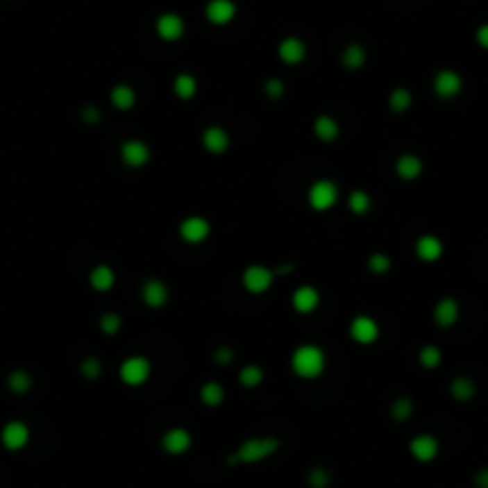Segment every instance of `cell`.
<instances>
[{"label":"cell","mask_w":488,"mask_h":488,"mask_svg":"<svg viewBox=\"0 0 488 488\" xmlns=\"http://www.w3.org/2000/svg\"><path fill=\"white\" fill-rule=\"evenodd\" d=\"M474 486H476V488H488V467L476 469V474H474Z\"/></svg>","instance_id":"obj_43"},{"label":"cell","mask_w":488,"mask_h":488,"mask_svg":"<svg viewBox=\"0 0 488 488\" xmlns=\"http://www.w3.org/2000/svg\"><path fill=\"white\" fill-rule=\"evenodd\" d=\"M110 103L119 112H129L136 108V88L129 84H115L110 88Z\"/></svg>","instance_id":"obj_23"},{"label":"cell","mask_w":488,"mask_h":488,"mask_svg":"<svg viewBox=\"0 0 488 488\" xmlns=\"http://www.w3.org/2000/svg\"><path fill=\"white\" fill-rule=\"evenodd\" d=\"M121 329V317L117 312H105L101 317V331L105 336H115Z\"/></svg>","instance_id":"obj_38"},{"label":"cell","mask_w":488,"mask_h":488,"mask_svg":"<svg viewBox=\"0 0 488 488\" xmlns=\"http://www.w3.org/2000/svg\"><path fill=\"white\" fill-rule=\"evenodd\" d=\"M214 362L217 364H231L234 362V351H231V348H217V351H214Z\"/></svg>","instance_id":"obj_41"},{"label":"cell","mask_w":488,"mask_h":488,"mask_svg":"<svg viewBox=\"0 0 488 488\" xmlns=\"http://www.w3.org/2000/svg\"><path fill=\"white\" fill-rule=\"evenodd\" d=\"M276 55H279V60L288 67H296V65H301L305 58H308V46H305V41L301 36H286L279 41V46H276Z\"/></svg>","instance_id":"obj_13"},{"label":"cell","mask_w":488,"mask_h":488,"mask_svg":"<svg viewBox=\"0 0 488 488\" xmlns=\"http://www.w3.org/2000/svg\"><path fill=\"white\" fill-rule=\"evenodd\" d=\"M412 412H414V403H412V398H407V396L396 398L391 405V417L396 421H407L412 417Z\"/></svg>","instance_id":"obj_33"},{"label":"cell","mask_w":488,"mask_h":488,"mask_svg":"<svg viewBox=\"0 0 488 488\" xmlns=\"http://www.w3.org/2000/svg\"><path fill=\"white\" fill-rule=\"evenodd\" d=\"M210 231H212V226H210V221L205 219V217H201V214H191V217H186L179 224L181 241L191 243V246H198V243H203L205 238L210 236Z\"/></svg>","instance_id":"obj_15"},{"label":"cell","mask_w":488,"mask_h":488,"mask_svg":"<svg viewBox=\"0 0 488 488\" xmlns=\"http://www.w3.org/2000/svg\"><path fill=\"white\" fill-rule=\"evenodd\" d=\"M457 319H460V303L451 296L441 298L434 308V321L438 329H451V326L457 324Z\"/></svg>","instance_id":"obj_19"},{"label":"cell","mask_w":488,"mask_h":488,"mask_svg":"<svg viewBox=\"0 0 488 488\" xmlns=\"http://www.w3.org/2000/svg\"><path fill=\"white\" fill-rule=\"evenodd\" d=\"M141 301L151 310H160L169 303V286L162 279H148L141 286Z\"/></svg>","instance_id":"obj_17"},{"label":"cell","mask_w":488,"mask_h":488,"mask_svg":"<svg viewBox=\"0 0 488 488\" xmlns=\"http://www.w3.org/2000/svg\"><path fill=\"white\" fill-rule=\"evenodd\" d=\"M238 381L246 388H258L264 381V369L258 367V364H246V367L238 371Z\"/></svg>","instance_id":"obj_31"},{"label":"cell","mask_w":488,"mask_h":488,"mask_svg":"<svg viewBox=\"0 0 488 488\" xmlns=\"http://www.w3.org/2000/svg\"><path fill=\"white\" fill-rule=\"evenodd\" d=\"M431 88H434L436 98H441V101H453V98H457L464 88L462 74L455 69H438L434 74V81H431Z\"/></svg>","instance_id":"obj_6"},{"label":"cell","mask_w":488,"mask_h":488,"mask_svg":"<svg viewBox=\"0 0 488 488\" xmlns=\"http://www.w3.org/2000/svg\"><path fill=\"white\" fill-rule=\"evenodd\" d=\"M341 65L351 71H357L367 65V51H364L362 43H348L341 53Z\"/></svg>","instance_id":"obj_25"},{"label":"cell","mask_w":488,"mask_h":488,"mask_svg":"<svg viewBox=\"0 0 488 488\" xmlns=\"http://www.w3.org/2000/svg\"><path fill=\"white\" fill-rule=\"evenodd\" d=\"M81 119H84L86 124H98V121L103 119V112L96 105H84V108H81Z\"/></svg>","instance_id":"obj_40"},{"label":"cell","mask_w":488,"mask_h":488,"mask_svg":"<svg viewBox=\"0 0 488 488\" xmlns=\"http://www.w3.org/2000/svg\"><path fill=\"white\" fill-rule=\"evenodd\" d=\"M348 210H351L353 214H357V217L367 214L371 210V196L367 191H362V188H355L351 196H348Z\"/></svg>","instance_id":"obj_30"},{"label":"cell","mask_w":488,"mask_h":488,"mask_svg":"<svg viewBox=\"0 0 488 488\" xmlns=\"http://www.w3.org/2000/svg\"><path fill=\"white\" fill-rule=\"evenodd\" d=\"M31 384H34V379H31V374L26 369H15V371H10V376H8V386H10V391H15V393H26L31 388Z\"/></svg>","instance_id":"obj_34"},{"label":"cell","mask_w":488,"mask_h":488,"mask_svg":"<svg viewBox=\"0 0 488 488\" xmlns=\"http://www.w3.org/2000/svg\"><path fill=\"white\" fill-rule=\"evenodd\" d=\"M201 143L210 155H224L231 148V136H229V131H226L224 126L210 124V126H205L203 129Z\"/></svg>","instance_id":"obj_14"},{"label":"cell","mask_w":488,"mask_h":488,"mask_svg":"<svg viewBox=\"0 0 488 488\" xmlns=\"http://www.w3.org/2000/svg\"><path fill=\"white\" fill-rule=\"evenodd\" d=\"M29 441H31L29 426H26L24 421H19V419L8 421V424L3 426V431H0V443H3V446L8 448V451H12V453L26 448L29 446Z\"/></svg>","instance_id":"obj_9"},{"label":"cell","mask_w":488,"mask_h":488,"mask_svg":"<svg viewBox=\"0 0 488 488\" xmlns=\"http://www.w3.org/2000/svg\"><path fill=\"white\" fill-rule=\"evenodd\" d=\"M274 279H276V269H269L264 264H248L246 271H243L241 281H243V288L253 296H262L267 293L271 286H274Z\"/></svg>","instance_id":"obj_5"},{"label":"cell","mask_w":488,"mask_h":488,"mask_svg":"<svg viewBox=\"0 0 488 488\" xmlns=\"http://www.w3.org/2000/svg\"><path fill=\"white\" fill-rule=\"evenodd\" d=\"M151 374H153V364H151V360L143 357V355H129V357L119 364V381L124 386L138 388V386L148 384Z\"/></svg>","instance_id":"obj_4"},{"label":"cell","mask_w":488,"mask_h":488,"mask_svg":"<svg viewBox=\"0 0 488 488\" xmlns=\"http://www.w3.org/2000/svg\"><path fill=\"white\" fill-rule=\"evenodd\" d=\"M88 284H91L93 291L108 293L117 284V274H115V269L110 267V264H96V267L91 269V274H88Z\"/></svg>","instance_id":"obj_22"},{"label":"cell","mask_w":488,"mask_h":488,"mask_svg":"<svg viewBox=\"0 0 488 488\" xmlns=\"http://www.w3.org/2000/svg\"><path fill=\"white\" fill-rule=\"evenodd\" d=\"M424 171V162H421L419 155L414 153H403L401 158L396 160V174L401 176L403 181H414L421 176Z\"/></svg>","instance_id":"obj_21"},{"label":"cell","mask_w":488,"mask_h":488,"mask_svg":"<svg viewBox=\"0 0 488 488\" xmlns=\"http://www.w3.org/2000/svg\"><path fill=\"white\" fill-rule=\"evenodd\" d=\"M407 448H410V455H412V457L421 464L434 462V460L438 457V453H441V443H438V438L434 434L414 436L412 441H410Z\"/></svg>","instance_id":"obj_12"},{"label":"cell","mask_w":488,"mask_h":488,"mask_svg":"<svg viewBox=\"0 0 488 488\" xmlns=\"http://www.w3.org/2000/svg\"><path fill=\"white\" fill-rule=\"evenodd\" d=\"M236 3L234 0H208L205 5V19L214 26H226L236 19Z\"/></svg>","instance_id":"obj_16"},{"label":"cell","mask_w":488,"mask_h":488,"mask_svg":"<svg viewBox=\"0 0 488 488\" xmlns=\"http://www.w3.org/2000/svg\"><path fill=\"white\" fill-rule=\"evenodd\" d=\"M417 360L424 369H436V367H441V362H443V353L438 346H424V348H419Z\"/></svg>","instance_id":"obj_32"},{"label":"cell","mask_w":488,"mask_h":488,"mask_svg":"<svg viewBox=\"0 0 488 488\" xmlns=\"http://www.w3.org/2000/svg\"><path fill=\"white\" fill-rule=\"evenodd\" d=\"M262 91H264V96H267L269 101H281L284 93H286V84L281 79H276V76H271V79L264 81Z\"/></svg>","instance_id":"obj_37"},{"label":"cell","mask_w":488,"mask_h":488,"mask_svg":"<svg viewBox=\"0 0 488 488\" xmlns=\"http://www.w3.org/2000/svg\"><path fill=\"white\" fill-rule=\"evenodd\" d=\"M321 296L314 286H298L291 296V305L298 314H312L319 308Z\"/></svg>","instance_id":"obj_18"},{"label":"cell","mask_w":488,"mask_h":488,"mask_svg":"<svg viewBox=\"0 0 488 488\" xmlns=\"http://www.w3.org/2000/svg\"><path fill=\"white\" fill-rule=\"evenodd\" d=\"M119 158L126 167L131 169H141L151 162V146L141 138H129L119 146Z\"/></svg>","instance_id":"obj_8"},{"label":"cell","mask_w":488,"mask_h":488,"mask_svg":"<svg viewBox=\"0 0 488 488\" xmlns=\"http://www.w3.org/2000/svg\"><path fill=\"white\" fill-rule=\"evenodd\" d=\"M171 91H174V96L179 98V101H191L198 93V79L193 74H188V71H181V74H176L174 84H171Z\"/></svg>","instance_id":"obj_26"},{"label":"cell","mask_w":488,"mask_h":488,"mask_svg":"<svg viewBox=\"0 0 488 488\" xmlns=\"http://www.w3.org/2000/svg\"><path fill=\"white\" fill-rule=\"evenodd\" d=\"M279 448H281V441L276 436H255L238 446L234 457L238 464H255V462H262V460L271 457Z\"/></svg>","instance_id":"obj_2"},{"label":"cell","mask_w":488,"mask_h":488,"mask_svg":"<svg viewBox=\"0 0 488 488\" xmlns=\"http://www.w3.org/2000/svg\"><path fill=\"white\" fill-rule=\"evenodd\" d=\"M338 198H341V188L334 179H317L308 188V203L314 212H329L336 208Z\"/></svg>","instance_id":"obj_3"},{"label":"cell","mask_w":488,"mask_h":488,"mask_svg":"<svg viewBox=\"0 0 488 488\" xmlns=\"http://www.w3.org/2000/svg\"><path fill=\"white\" fill-rule=\"evenodd\" d=\"M451 396H453V401H457V403L474 401V396H476L474 379H469V376H455L451 384Z\"/></svg>","instance_id":"obj_27"},{"label":"cell","mask_w":488,"mask_h":488,"mask_svg":"<svg viewBox=\"0 0 488 488\" xmlns=\"http://www.w3.org/2000/svg\"><path fill=\"white\" fill-rule=\"evenodd\" d=\"M476 43H479V48H484V51H488V22H484V24H479L476 26Z\"/></svg>","instance_id":"obj_42"},{"label":"cell","mask_w":488,"mask_h":488,"mask_svg":"<svg viewBox=\"0 0 488 488\" xmlns=\"http://www.w3.org/2000/svg\"><path fill=\"white\" fill-rule=\"evenodd\" d=\"M410 108H412V93H410V88L398 86L388 93V110H391V112L405 115Z\"/></svg>","instance_id":"obj_28"},{"label":"cell","mask_w":488,"mask_h":488,"mask_svg":"<svg viewBox=\"0 0 488 488\" xmlns=\"http://www.w3.org/2000/svg\"><path fill=\"white\" fill-rule=\"evenodd\" d=\"M224 398H226V391L217 381H208V384L201 386V401L203 405H208V407H219V405L224 403Z\"/></svg>","instance_id":"obj_29"},{"label":"cell","mask_w":488,"mask_h":488,"mask_svg":"<svg viewBox=\"0 0 488 488\" xmlns=\"http://www.w3.org/2000/svg\"><path fill=\"white\" fill-rule=\"evenodd\" d=\"M155 31H158V36L162 38V41L176 43L186 34V22L176 12H162L158 19H155Z\"/></svg>","instance_id":"obj_11"},{"label":"cell","mask_w":488,"mask_h":488,"mask_svg":"<svg viewBox=\"0 0 488 488\" xmlns=\"http://www.w3.org/2000/svg\"><path fill=\"white\" fill-rule=\"evenodd\" d=\"M414 253L421 262H438L443 258V241L434 234H424L414 241Z\"/></svg>","instance_id":"obj_20"},{"label":"cell","mask_w":488,"mask_h":488,"mask_svg":"<svg viewBox=\"0 0 488 488\" xmlns=\"http://www.w3.org/2000/svg\"><path fill=\"white\" fill-rule=\"evenodd\" d=\"M348 334L355 343L360 346H371V343L379 341L381 336V329H379V321L369 314H357V317L351 319V326H348Z\"/></svg>","instance_id":"obj_7"},{"label":"cell","mask_w":488,"mask_h":488,"mask_svg":"<svg viewBox=\"0 0 488 488\" xmlns=\"http://www.w3.org/2000/svg\"><path fill=\"white\" fill-rule=\"evenodd\" d=\"M291 369L298 379H319L326 369V353L314 343H305L298 346L291 355Z\"/></svg>","instance_id":"obj_1"},{"label":"cell","mask_w":488,"mask_h":488,"mask_svg":"<svg viewBox=\"0 0 488 488\" xmlns=\"http://www.w3.org/2000/svg\"><path fill=\"white\" fill-rule=\"evenodd\" d=\"M391 258H388L386 253H371L367 258V269L371 274H386V271H391Z\"/></svg>","instance_id":"obj_35"},{"label":"cell","mask_w":488,"mask_h":488,"mask_svg":"<svg viewBox=\"0 0 488 488\" xmlns=\"http://www.w3.org/2000/svg\"><path fill=\"white\" fill-rule=\"evenodd\" d=\"M160 446H162V451L167 455H174V457H179V455H184L191 451L193 446V436L191 431L184 429V426H171L162 434L160 438Z\"/></svg>","instance_id":"obj_10"},{"label":"cell","mask_w":488,"mask_h":488,"mask_svg":"<svg viewBox=\"0 0 488 488\" xmlns=\"http://www.w3.org/2000/svg\"><path fill=\"white\" fill-rule=\"evenodd\" d=\"M312 134L321 143H334L338 134H341V126H338V121L331 115H319L312 121Z\"/></svg>","instance_id":"obj_24"},{"label":"cell","mask_w":488,"mask_h":488,"mask_svg":"<svg viewBox=\"0 0 488 488\" xmlns=\"http://www.w3.org/2000/svg\"><path fill=\"white\" fill-rule=\"evenodd\" d=\"M308 484L310 488H329L331 474L324 467H314V469H310V474H308Z\"/></svg>","instance_id":"obj_36"},{"label":"cell","mask_w":488,"mask_h":488,"mask_svg":"<svg viewBox=\"0 0 488 488\" xmlns=\"http://www.w3.org/2000/svg\"><path fill=\"white\" fill-rule=\"evenodd\" d=\"M81 374H84V379L88 381H96L98 376L103 374V362L98 357H86L84 362H81Z\"/></svg>","instance_id":"obj_39"}]
</instances>
